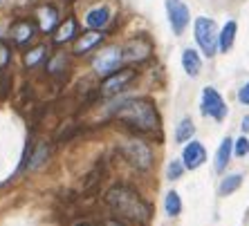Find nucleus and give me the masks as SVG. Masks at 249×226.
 Segmentation results:
<instances>
[{
    "label": "nucleus",
    "mask_w": 249,
    "mask_h": 226,
    "mask_svg": "<svg viewBox=\"0 0 249 226\" xmlns=\"http://www.w3.org/2000/svg\"><path fill=\"white\" fill-rule=\"evenodd\" d=\"M104 199H106V206L119 220L130 222V224H137V226H146L151 222V215H153L151 204L146 202L137 191H133L130 186L126 184L112 186L110 191L106 193Z\"/></svg>",
    "instance_id": "f257e3e1"
},
{
    "label": "nucleus",
    "mask_w": 249,
    "mask_h": 226,
    "mask_svg": "<svg viewBox=\"0 0 249 226\" xmlns=\"http://www.w3.org/2000/svg\"><path fill=\"white\" fill-rule=\"evenodd\" d=\"M115 119L126 123L128 128H133L137 132L148 134L160 130V114H157L153 101L148 99H130L122 103L119 110L115 112Z\"/></svg>",
    "instance_id": "f03ea898"
},
{
    "label": "nucleus",
    "mask_w": 249,
    "mask_h": 226,
    "mask_svg": "<svg viewBox=\"0 0 249 226\" xmlns=\"http://www.w3.org/2000/svg\"><path fill=\"white\" fill-rule=\"evenodd\" d=\"M119 155L137 170H148L153 166V150L148 148V144L139 139H130L126 144H122L119 145Z\"/></svg>",
    "instance_id": "7ed1b4c3"
},
{
    "label": "nucleus",
    "mask_w": 249,
    "mask_h": 226,
    "mask_svg": "<svg viewBox=\"0 0 249 226\" xmlns=\"http://www.w3.org/2000/svg\"><path fill=\"white\" fill-rule=\"evenodd\" d=\"M218 27L211 18L207 16H200L196 18V43L200 45L204 56H213L215 49H218Z\"/></svg>",
    "instance_id": "20e7f679"
},
{
    "label": "nucleus",
    "mask_w": 249,
    "mask_h": 226,
    "mask_svg": "<svg viewBox=\"0 0 249 226\" xmlns=\"http://www.w3.org/2000/svg\"><path fill=\"white\" fill-rule=\"evenodd\" d=\"M124 61H126V58H124V47L112 45V47L101 49V52L94 56L92 67L99 76H110L119 70V65H122Z\"/></svg>",
    "instance_id": "39448f33"
},
{
    "label": "nucleus",
    "mask_w": 249,
    "mask_h": 226,
    "mask_svg": "<svg viewBox=\"0 0 249 226\" xmlns=\"http://www.w3.org/2000/svg\"><path fill=\"white\" fill-rule=\"evenodd\" d=\"M202 114L211 116L215 121H222L227 116V103L213 87H204L202 90Z\"/></svg>",
    "instance_id": "423d86ee"
},
{
    "label": "nucleus",
    "mask_w": 249,
    "mask_h": 226,
    "mask_svg": "<svg viewBox=\"0 0 249 226\" xmlns=\"http://www.w3.org/2000/svg\"><path fill=\"white\" fill-rule=\"evenodd\" d=\"M135 74H137V72L130 70V67H128V70H117L115 74L106 76V81L99 85V94H101V97H112V94L122 92L124 87L135 79Z\"/></svg>",
    "instance_id": "0eeeda50"
},
{
    "label": "nucleus",
    "mask_w": 249,
    "mask_h": 226,
    "mask_svg": "<svg viewBox=\"0 0 249 226\" xmlns=\"http://www.w3.org/2000/svg\"><path fill=\"white\" fill-rule=\"evenodd\" d=\"M38 29H41V25H36L34 20L20 18V20H14L12 27H9V38H12L18 47H23V45H27V43L34 41V36H36Z\"/></svg>",
    "instance_id": "6e6552de"
},
{
    "label": "nucleus",
    "mask_w": 249,
    "mask_h": 226,
    "mask_svg": "<svg viewBox=\"0 0 249 226\" xmlns=\"http://www.w3.org/2000/svg\"><path fill=\"white\" fill-rule=\"evenodd\" d=\"M151 52H153V45L146 36H135V38H130L124 45V58L130 61V63H142V61H146L151 56Z\"/></svg>",
    "instance_id": "1a4fd4ad"
},
{
    "label": "nucleus",
    "mask_w": 249,
    "mask_h": 226,
    "mask_svg": "<svg viewBox=\"0 0 249 226\" xmlns=\"http://www.w3.org/2000/svg\"><path fill=\"white\" fill-rule=\"evenodd\" d=\"M166 12H168V20H171L173 32L178 36H182L186 25H189V20H191L189 7H186L184 2H180V0H166Z\"/></svg>",
    "instance_id": "9d476101"
},
{
    "label": "nucleus",
    "mask_w": 249,
    "mask_h": 226,
    "mask_svg": "<svg viewBox=\"0 0 249 226\" xmlns=\"http://www.w3.org/2000/svg\"><path fill=\"white\" fill-rule=\"evenodd\" d=\"M182 161L189 170H196L200 168L204 161H207V150H204V145L200 141H191V144L184 145V150H182Z\"/></svg>",
    "instance_id": "9b49d317"
},
{
    "label": "nucleus",
    "mask_w": 249,
    "mask_h": 226,
    "mask_svg": "<svg viewBox=\"0 0 249 226\" xmlns=\"http://www.w3.org/2000/svg\"><path fill=\"white\" fill-rule=\"evenodd\" d=\"M101 41H104V34H101L99 29H92V32L83 34L81 38L74 43V49H72V54H74V56H83V54H88L90 49H94V47H97Z\"/></svg>",
    "instance_id": "f8f14e48"
},
{
    "label": "nucleus",
    "mask_w": 249,
    "mask_h": 226,
    "mask_svg": "<svg viewBox=\"0 0 249 226\" xmlns=\"http://www.w3.org/2000/svg\"><path fill=\"white\" fill-rule=\"evenodd\" d=\"M108 23H110L108 7H94V9H90V12L86 14V25L90 29H99V32H101Z\"/></svg>",
    "instance_id": "ddd939ff"
},
{
    "label": "nucleus",
    "mask_w": 249,
    "mask_h": 226,
    "mask_svg": "<svg viewBox=\"0 0 249 226\" xmlns=\"http://www.w3.org/2000/svg\"><path fill=\"white\" fill-rule=\"evenodd\" d=\"M233 155V141L227 137V139H222V144L218 145V152H215V173H225L227 163H229V159H231Z\"/></svg>",
    "instance_id": "4468645a"
},
{
    "label": "nucleus",
    "mask_w": 249,
    "mask_h": 226,
    "mask_svg": "<svg viewBox=\"0 0 249 226\" xmlns=\"http://www.w3.org/2000/svg\"><path fill=\"white\" fill-rule=\"evenodd\" d=\"M38 25L41 32H54V27L58 25V12L54 5H43L41 14H38Z\"/></svg>",
    "instance_id": "2eb2a0df"
},
{
    "label": "nucleus",
    "mask_w": 249,
    "mask_h": 226,
    "mask_svg": "<svg viewBox=\"0 0 249 226\" xmlns=\"http://www.w3.org/2000/svg\"><path fill=\"white\" fill-rule=\"evenodd\" d=\"M182 67L189 76H197L202 70V61H200V54L196 49H184L182 52Z\"/></svg>",
    "instance_id": "dca6fc26"
},
{
    "label": "nucleus",
    "mask_w": 249,
    "mask_h": 226,
    "mask_svg": "<svg viewBox=\"0 0 249 226\" xmlns=\"http://www.w3.org/2000/svg\"><path fill=\"white\" fill-rule=\"evenodd\" d=\"M76 36V20L74 18H65V23H61L54 32V43L61 45V43H68Z\"/></svg>",
    "instance_id": "f3484780"
},
{
    "label": "nucleus",
    "mask_w": 249,
    "mask_h": 226,
    "mask_svg": "<svg viewBox=\"0 0 249 226\" xmlns=\"http://www.w3.org/2000/svg\"><path fill=\"white\" fill-rule=\"evenodd\" d=\"M236 32H238V25L233 23V20H229V23L220 29V36H218V49H220V52H229V49H231L233 41H236Z\"/></svg>",
    "instance_id": "a211bd4d"
},
{
    "label": "nucleus",
    "mask_w": 249,
    "mask_h": 226,
    "mask_svg": "<svg viewBox=\"0 0 249 226\" xmlns=\"http://www.w3.org/2000/svg\"><path fill=\"white\" fill-rule=\"evenodd\" d=\"M164 210H166L168 217H178L182 213V199L175 191L166 193V199H164Z\"/></svg>",
    "instance_id": "6ab92c4d"
},
{
    "label": "nucleus",
    "mask_w": 249,
    "mask_h": 226,
    "mask_svg": "<svg viewBox=\"0 0 249 226\" xmlns=\"http://www.w3.org/2000/svg\"><path fill=\"white\" fill-rule=\"evenodd\" d=\"M193 132H196V126H193L191 119H182L178 130H175V141L178 144H186L193 137Z\"/></svg>",
    "instance_id": "aec40b11"
},
{
    "label": "nucleus",
    "mask_w": 249,
    "mask_h": 226,
    "mask_svg": "<svg viewBox=\"0 0 249 226\" xmlns=\"http://www.w3.org/2000/svg\"><path fill=\"white\" fill-rule=\"evenodd\" d=\"M240 184H243V175H229V177H225V179L220 181L218 193H220V195H231V193H236L238 188H240Z\"/></svg>",
    "instance_id": "412c9836"
},
{
    "label": "nucleus",
    "mask_w": 249,
    "mask_h": 226,
    "mask_svg": "<svg viewBox=\"0 0 249 226\" xmlns=\"http://www.w3.org/2000/svg\"><path fill=\"white\" fill-rule=\"evenodd\" d=\"M47 155H50V145H47V144H41V145H38V150H36L34 155L29 157L27 168H29V170H36L38 166H43V163H45V159H47Z\"/></svg>",
    "instance_id": "4be33fe9"
},
{
    "label": "nucleus",
    "mask_w": 249,
    "mask_h": 226,
    "mask_svg": "<svg viewBox=\"0 0 249 226\" xmlns=\"http://www.w3.org/2000/svg\"><path fill=\"white\" fill-rule=\"evenodd\" d=\"M45 54H47V45H38V47H34V49H29V52L25 54V65H27V67H36V65L45 58Z\"/></svg>",
    "instance_id": "5701e85b"
},
{
    "label": "nucleus",
    "mask_w": 249,
    "mask_h": 226,
    "mask_svg": "<svg viewBox=\"0 0 249 226\" xmlns=\"http://www.w3.org/2000/svg\"><path fill=\"white\" fill-rule=\"evenodd\" d=\"M184 161H171L168 163V168H166V177L171 181H175V179H180L182 175H184Z\"/></svg>",
    "instance_id": "b1692460"
},
{
    "label": "nucleus",
    "mask_w": 249,
    "mask_h": 226,
    "mask_svg": "<svg viewBox=\"0 0 249 226\" xmlns=\"http://www.w3.org/2000/svg\"><path fill=\"white\" fill-rule=\"evenodd\" d=\"M249 152V141L245 139V137H240V139L233 141V155L236 157H245Z\"/></svg>",
    "instance_id": "393cba45"
},
{
    "label": "nucleus",
    "mask_w": 249,
    "mask_h": 226,
    "mask_svg": "<svg viewBox=\"0 0 249 226\" xmlns=\"http://www.w3.org/2000/svg\"><path fill=\"white\" fill-rule=\"evenodd\" d=\"M238 101H240V103H245V105H249V81L240 87V92H238Z\"/></svg>",
    "instance_id": "a878e982"
},
{
    "label": "nucleus",
    "mask_w": 249,
    "mask_h": 226,
    "mask_svg": "<svg viewBox=\"0 0 249 226\" xmlns=\"http://www.w3.org/2000/svg\"><path fill=\"white\" fill-rule=\"evenodd\" d=\"M104 226H128V222H124V220H119V217H117V220H106Z\"/></svg>",
    "instance_id": "bb28decb"
},
{
    "label": "nucleus",
    "mask_w": 249,
    "mask_h": 226,
    "mask_svg": "<svg viewBox=\"0 0 249 226\" xmlns=\"http://www.w3.org/2000/svg\"><path fill=\"white\" fill-rule=\"evenodd\" d=\"M243 132H249V116L243 119Z\"/></svg>",
    "instance_id": "cd10ccee"
}]
</instances>
